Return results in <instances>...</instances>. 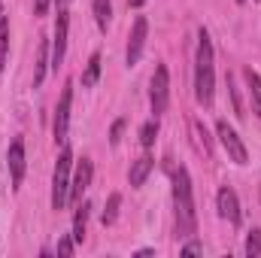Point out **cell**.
<instances>
[{
    "instance_id": "obj_9",
    "label": "cell",
    "mask_w": 261,
    "mask_h": 258,
    "mask_svg": "<svg viewBox=\"0 0 261 258\" xmlns=\"http://www.w3.org/2000/svg\"><path fill=\"white\" fill-rule=\"evenodd\" d=\"M6 164H9V176H12V189H18L21 179H24V140H21V137H15V140L9 143Z\"/></svg>"
},
{
    "instance_id": "obj_12",
    "label": "cell",
    "mask_w": 261,
    "mask_h": 258,
    "mask_svg": "<svg viewBox=\"0 0 261 258\" xmlns=\"http://www.w3.org/2000/svg\"><path fill=\"white\" fill-rule=\"evenodd\" d=\"M152 167H155V161H152L149 155H143V158H137V161L130 164V173H128L130 186H134V189H140V186L146 183V176L152 173Z\"/></svg>"
},
{
    "instance_id": "obj_17",
    "label": "cell",
    "mask_w": 261,
    "mask_h": 258,
    "mask_svg": "<svg viewBox=\"0 0 261 258\" xmlns=\"http://www.w3.org/2000/svg\"><path fill=\"white\" fill-rule=\"evenodd\" d=\"M110 18H113V3L110 0H94V21H97L100 31H107Z\"/></svg>"
},
{
    "instance_id": "obj_23",
    "label": "cell",
    "mask_w": 261,
    "mask_h": 258,
    "mask_svg": "<svg viewBox=\"0 0 261 258\" xmlns=\"http://www.w3.org/2000/svg\"><path fill=\"white\" fill-rule=\"evenodd\" d=\"M122 131H125V119H116L113 128H110V143H113V146L122 143Z\"/></svg>"
},
{
    "instance_id": "obj_3",
    "label": "cell",
    "mask_w": 261,
    "mask_h": 258,
    "mask_svg": "<svg viewBox=\"0 0 261 258\" xmlns=\"http://www.w3.org/2000/svg\"><path fill=\"white\" fill-rule=\"evenodd\" d=\"M70 167H73V155L64 146L55 164V176H52V210H64L70 200Z\"/></svg>"
},
{
    "instance_id": "obj_8",
    "label": "cell",
    "mask_w": 261,
    "mask_h": 258,
    "mask_svg": "<svg viewBox=\"0 0 261 258\" xmlns=\"http://www.w3.org/2000/svg\"><path fill=\"white\" fill-rule=\"evenodd\" d=\"M67 34H70V15H67V9H58V18H55V40H52V67H55V70L64 61Z\"/></svg>"
},
{
    "instance_id": "obj_24",
    "label": "cell",
    "mask_w": 261,
    "mask_h": 258,
    "mask_svg": "<svg viewBox=\"0 0 261 258\" xmlns=\"http://www.w3.org/2000/svg\"><path fill=\"white\" fill-rule=\"evenodd\" d=\"M73 249H76V240H73V237H61V240H58V252H61V255H73Z\"/></svg>"
},
{
    "instance_id": "obj_13",
    "label": "cell",
    "mask_w": 261,
    "mask_h": 258,
    "mask_svg": "<svg viewBox=\"0 0 261 258\" xmlns=\"http://www.w3.org/2000/svg\"><path fill=\"white\" fill-rule=\"evenodd\" d=\"M49 64H52V61H49V40H40V46H37V64H34V88L43 85L46 67Z\"/></svg>"
},
{
    "instance_id": "obj_26",
    "label": "cell",
    "mask_w": 261,
    "mask_h": 258,
    "mask_svg": "<svg viewBox=\"0 0 261 258\" xmlns=\"http://www.w3.org/2000/svg\"><path fill=\"white\" fill-rule=\"evenodd\" d=\"M49 12V0H34V15H46Z\"/></svg>"
},
{
    "instance_id": "obj_2",
    "label": "cell",
    "mask_w": 261,
    "mask_h": 258,
    "mask_svg": "<svg viewBox=\"0 0 261 258\" xmlns=\"http://www.w3.org/2000/svg\"><path fill=\"white\" fill-rule=\"evenodd\" d=\"M216 91V70H213V40L206 28L197 31V55H195V97L200 107H213Z\"/></svg>"
},
{
    "instance_id": "obj_1",
    "label": "cell",
    "mask_w": 261,
    "mask_h": 258,
    "mask_svg": "<svg viewBox=\"0 0 261 258\" xmlns=\"http://www.w3.org/2000/svg\"><path fill=\"white\" fill-rule=\"evenodd\" d=\"M173 210H176V231H179V237H195L197 210H195V192H192V176H189L186 167L173 170Z\"/></svg>"
},
{
    "instance_id": "obj_6",
    "label": "cell",
    "mask_w": 261,
    "mask_h": 258,
    "mask_svg": "<svg viewBox=\"0 0 261 258\" xmlns=\"http://www.w3.org/2000/svg\"><path fill=\"white\" fill-rule=\"evenodd\" d=\"M70 107H73V82H67V85H64L61 100H58V110H55V122H52L55 143H64V140H67V128H70Z\"/></svg>"
},
{
    "instance_id": "obj_30",
    "label": "cell",
    "mask_w": 261,
    "mask_h": 258,
    "mask_svg": "<svg viewBox=\"0 0 261 258\" xmlns=\"http://www.w3.org/2000/svg\"><path fill=\"white\" fill-rule=\"evenodd\" d=\"M0 15H3V0H0Z\"/></svg>"
},
{
    "instance_id": "obj_15",
    "label": "cell",
    "mask_w": 261,
    "mask_h": 258,
    "mask_svg": "<svg viewBox=\"0 0 261 258\" xmlns=\"http://www.w3.org/2000/svg\"><path fill=\"white\" fill-rule=\"evenodd\" d=\"M243 76H246V85H249V94H252V110H255V116H261V76L252 67H246Z\"/></svg>"
},
{
    "instance_id": "obj_19",
    "label": "cell",
    "mask_w": 261,
    "mask_h": 258,
    "mask_svg": "<svg viewBox=\"0 0 261 258\" xmlns=\"http://www.w3.org/2000/svg\"><path fill=\"white\" fill-rule=\"evenodd\" d=\"M155 137H158V119H152V122H146L143 128H140V143L149 149V146H155Z\"/></svg>"
},
{
    "instance_id": "obj_16",
    "label": "cell",
    "mask_w": 261,
    "mask_h": 258,
    "mask_svg": "<svg viewBox=\"0 0 261 258\" xmlns=\"http://www.w3.org/2000/svg\"><path fill=\"white\" fill-rule=\"evenodd\" d=\"M97 79H100V55L94 52V55L88 58V64H85V73H82V85H85V88H94V85H97Z\"/></svg>"
},
{
    "instance_id": "obj_20",
    "label": "cell",
    "mask_w": 261,
    "mask_h": 258,
    "mask_svg": "<svg viewBox=\"0 0 261 258\" xmlns=\"http://www.w3.org/2000/svg\"><path fill=\"white\" fill-rule=\"evenodd\" d=\"M6 49H9V21L0 15V70L6 64Z\"/></svg>"
},
{
    "instance_id": "obj_31",
    "label": "cell",
    "mask_w": 261,
    "mask_h": 258,
    "mask_svg": "<svg viewBox=\"0 0 261 258\" xmlns=\"http://www.w3.org/2000/svg\"><path fill=\"white\" fill-rule=\"evenodd\" d=\"M237 3H246V0H237Z\"/></svg>"
},
{
    "instance_id": "obj_18",
    "label": "cell",
    "mask_w": 261,
    "mask_h": 258,
    "mask_svg": "<svg viewBox=\"0 0 261 258\" xmlns=\"http://www.w3.org/2000/svg\"><path fill=\"white\" fill-rule=\"evenodd\" d=\"M119 207H122V194L113 192V194H110V200H107V207H103V213H100L103 225H113V222L119 219Z\"/></svg>"
},
{
    "instance_id": "obj_4",
    "label": "cell",
    "mask_w": 261,
    "mask_h": 258,
    "mask_svg": "<svg viewBox=\"0 0 261 258\" xmlns=\"http://www.w3.org/2000/svg\"><path fill=\"white\" fill-rule=\"evenodd\" d=\"M149 100H152V113H164L167 110V100H170V73L167 67L158 64L152 73V85H149Z\"/></svg>"
},
{
    "instance_id": "obj_14",
    "label": "cell",
    "mask_w": 261,
    "mask_h": 258,
    "mask_svg": "<svg viewBox=\"0 0 261 258\" xmlns=\"http://www.w3.org/2000/svg\"><path fill=\"white\" fill-rule=\"evenodd\" d=\"M88 216H91V203H79V207H76V216H73V240H76V243H82V237H85Z\"/></svg>"
},
{
    "instance_id": "obj_22",
    "label": "cell",
    "mask_w": 261,
    "mask_h": 258,
    "mask_svg": "<svg viewBox=\"0 0 261 258\" xmlns=\"http://www.w3.org/2000/svg\"><path fill=\"white\" fill-rule=\"evenodd\" d=\"M192 131H195L197 134V140H200V149H203V155H210V152H213V146H210V137H206V128H203V125H200V122H192Z\"/></svg>"
},
{
    "instance_id": "obj_27",
    "label": "cell",
    "mask_w": 261,
    "mask_h": 258,
    "mask_svg": "<svg viewBox=\"0 0 261 258\" xmlns=\"http://www.w3.org/2000/svg\"><path fill=\"white\" fill-rule=\"evenodd\" d=\"M149 255H155V249H140L137 252V258H149Z\"/></svg>"
},
{
    "instance_id": "obj_5",
    "label": "cell",
    "mask_w": 261,
    "mask_h": 258,
    "mask_svg": "<svg viewBox=\"0 0 261 258\" xmlns=\"http://www.w3.org/2000/svg\"><path fill=\"white\" fill-rule=\"evenodd\" d=\"M216 134H219V143H222V149L228 152V158H231L234 164H246V161H249V152H246L240 134L231 128L228 122H219V125H216Z\"/></svg>"
},
{
    "instance_id": "obj_28",
    "label": "cell",
    "mask_w": 261,
    "mask_h": 258,
    "mask_svg": "<svg viewBox=\"0 0 261 258\" xmlns=\"http://www.w3.org/2000/svg\"><path fill=\"white\" fill-rule=\"evenodd\" d=\"M143 3H146V0H128V6H134V9H140Z\"/></svg>"
},
{
    "instance_id": "obj_21",
    "label": "cell",
    "mask_w": 261,
    "mask_h": 258,
    "mask_svg": "<svg viewBox=\"0 0 261 258\" xmlns=\"http://www.w3.org/2000/svg\"><path fill=\"white\" fill-rule=\"evenodd\" d=\"M246 255H249V258H258L261 255V231H258V228H252V231H249V237H246Z\"/></svg>"
},
{
    "instance_id": "obj_11",
    "label": "cell",
    "mask_w": 261,
    "mask_h": 258,
    "mask_svg": "<svg viewBox=\"0 0 261 258\" xmlns=\"http://www.w3.org/2000/svg\"><path fill=\"white\" fill-rule=\"evenodd\" d=\"M216 203H219V216H222V219H228L231 225H237V222H240V203H237L234 189L222 186V189H219V197H216Z\"/></svg>"
},
{
    "instance_id": "obj_29",
    "label": "cell",
    "mask_w": 261,
    "mask_h": 258,
    "mask_svg": "<svg viewBox=\"0 0 261 258\" xmlns=\"http://www.w3.org/2000/svg\"><path fill=\"white\" fill-rule=\"evenodd\" d=\"M55 3H58V9H67V3H70V0H55Z\"/></svg>"
},
{
    "instance_id": "obj_10",
    "label": "cell",
    "mask_w": 261,
    "mask_h": 258,
    "mask_svg": "<svg viewBox=\"0 0 261 258\" xmlns=\"http://www.w3.org/2000/svg\"><path fill=\"white\" fill-rule=\"evenodd\" d=\"M91 176H94V164H91V158H82L79 167H76V176L70 179V197H73V200H79L82 194L88 192Z\"/></svg>"
},
{
    "instance_id": "obj_25",
    "label": "cell",
    "mask_w": 261,
    "mask_h": 258,
    "mask_svg": "<svg viewBox=\"0 0 261 258\" xmlns=\"http://www.w3.org/2000/svg\"><path fill=\"white\" fill-rule=\"evenodd\" d=\"M200 252H203V246H200V243H195V240L182 246V255H200Z\"/></svg>"
},
{
    "instance_id": "obj_7",
    "label": "cell",
    "mask_w": 261,
    "mask_h": 258,
    "mask_svg": "<svg viewBox=\"0 0 261 258\" xmlns=\"http://www.w3.org/2000/svg\"><path fill=\"white\" fill-rule=\"evenodd\" d=\"M146 37H149V21H146L143 15H137V18H134V28H130V37H128V52H125L128 67H134L140 61V55H143V49H146Z\"/></svg>"
}]
</instances>
